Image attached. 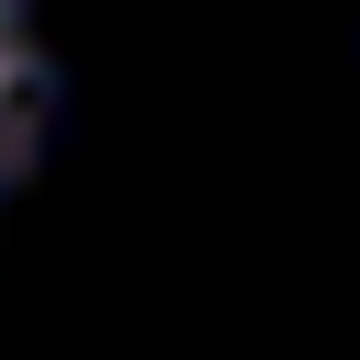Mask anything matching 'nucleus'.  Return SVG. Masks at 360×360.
<instances>
[{"instance_id":"obj_1","label":"nucleus","mask_w":360,"mask_h":360,"mask_svg":"<svg viewBox=\"0 0 360 360\" xmlns=\"http://www.w3.org/2000/svg\"><path fill=\"white\" fill-rule=\"evenodd\" d=\"M22 135H34V22L22 0H0V191L22 169Z\"/></svg>"}]
</instances>
